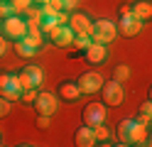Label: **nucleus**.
I'll use <instances>...</instances> for the list:
<instances>
[{"label": "nucleus", "mask_w": 152, "mask_h": 147, "mask_svg": "<svg viewBox=\"0 0 152 147\" xmlns=\"http://www.w3.org/2000/svg\"><path fill=\"white\" fill-rule=\"evenodd\" d=\"M91 42H93V37H88V34H76V39H74V44H76L79 52H86L91 47Z\"/></svg>", "instance_id": "22"}, {"label": "nucleus", "mask_w": 152, "mask_h": 147, "mask_svg": "<svg viewBox=\"0 0 152 147\" xmlns=\"http://www.w3.org/2000/svg\"><path fill=\"white\" fill-rule=\"evenodd\" d=\"M0 96H5L7 101H20V86H17V74L0 71Z\"/></svg>", "instance_id": "4"}, {"label": "nucleus", "mask_w": 152, "mask_h": 147, "mask_svg": "<svg viewBox=\"0 0 152 147\" xmlns=\"http://www.w3.org/2000/svg\"><path fill=\"white\" fill-rule=\"evenodd\" d=\"M93 42H101V44H110L113 39L118 37V22H113V20H106L101 17L93 22Z\"/></svg>", "instance_id": "1"}, {"label": "nucleus", "mask_w": 152, "mask_h": 147, "mask_svg": "<svg viewBox=\"0 0 152 147\" xmlns=\"http://www.w3.org/2000/svg\"><path fill=\"white\" fill-rule=\"evenodd\" d=\"M49 39H52V44H56V47H71L76 34H74V29L69 25H56L49 32Z\"/></svg>", "instance_id": "8"}, {"label": "nucleus", "mask_w": 152, "mask_h": 147, "mask_svg": "<svg viewBox=\"0 0 152 147\" xmlns=\"http://www.w3.org/2000/svg\"><path fill=\"white\" fill-rule=\"evenodd\" d=\"M34 110H37V115H54L56 113V108H59V103H56V96L54 93H47V91H42V93H37V98H34Z\"/></svg>", "instance_id": "5"}, {"label": "nucleus", "mask_w": 152, "mask_h": 147, "mask_svg": "<svg viewBox=\"0 0 152 147\" xmlns=\"http://www.w3.org/2000/svg\"><path fill=\"white\" fill-rule=\"evenodd\" d=\"M101 93H103V103L106 105H113V108H118L123 103V98H125V91H123V83L120 81H103V88H101Z\"/></svg>", "instance_id": "2"}, {"label": "nucleus", "mask_w": 152, "mask_h": 147, "mask_svg": "<svg viewBox=\"0 0 152 147\" xmlns=\"http://www.w3.org/2000/svg\"><path fill=\"white\" fill-rule=\"evenodd\" d=\"M10 5H12V10H15V15H22V12H27L34 3H32V0H10Z\"/></svg>", "instance_id": "21"}, {"label": "nucleus", "mask_w": 152, "mask_h": 147, "mask_svg": "<svg viewBox=\"0 0 152 147\" xmlns=\"http://www.w3.org/2000/svg\"><path fill=\"white\" fill-rule=\"evenodd\" d=\"M34 98H37V88H27V91H22L20 101H25V103H34Z\"/></svg>", "instance_id": "27"}, {"label": "nucleus", "mask_w": 152, "mask_h": 147, "mask_svg": "<svg viewBox=\"0 0 152 147\" xmlns=\"http://www.w3.org/2000/svg\"><path fill=\"white\" fill-rule=\"evenodd\" d=\"M7 113H10V101H7L5 96H0V118L7 115Z\"/></svg>", "instance_id": "28"}, {"label": "nucleus", "mask_w": 152, "mask_h": 147, "mask_svg": "<svg viewBox=\"0 0 152 147\" xmlns=\"http://www.w3.org/2000/svg\"><path fill=\"white\" fill-rule=\"evenodd\" d=\"M128 15H132V7H130V3H123L120 5V17H128Z\"/></svg>", "instance_id": "30"}, {"label": "nucleus", "mask_w": 152, "mask_h": 147, "mask_svg": "<svg viewBox=\"0 0 152 147\" xmlns=\"http://www.w3.org/2000/svg\"><path fill=\"white\" fill-rule=\"evenodd\" d=\"M74 142H76V147H93V145H98L96 132H93L91 125H81L79 130L74 132Z\"/></svg>", "instance_id": "12"}, {"label": "nucleus", "mask_w": 152, "mask_h": 147, "mask_svg": "<svg viewBox=\"0 0 152 147\" xmlns=\"http://www.w3.org/2000/svg\"><path fill=\"white\" fill-rule=\"evenodd\" d=\"M0 32H3V20H0Z\"/></svg>", "instance_id": "36"}, {"label": "nucleus", "mask_w": 152, "mask_h": 147, "mask_svg": "<svg viewBox=\"0 0 152 147\" xmlns=\"http://www.w3.org/2000/svg\"><path fill=\"white\" fill-rule=\"evenodd\" d=\"M147 145L152 147V130H150V135H147Z\"/></svg>", "instance_id": "33"}, {"label": "nucleus", "mask_w": 152, "mask_h": 147, "mask_svg": "<svg viewBox=\"0 0 152 147\" xmlns=\"http://www.w3.org/2000/svg\"><path fill=\"white\" fill-rule=\"evenodd\" d=\"M140 29H142V22L132 15L120 17V22H118V34H123V37H135V34H140Z\"/></svg>", "instance_id": "13"}, {"label": "nucleus", "mask_w": 152, "mask_h": 147, "mask_svg": "<svg viewBox=\"0 0 152 147\" xmlns=\"http://www.w3.org/2000/svg\"><path fill=\"white\" fill-rule=\"evenodd\" d=\"M20 71H22V74L32 81V86H34V88H39V86H42V81H44V71H42V69L37 66V64H27V66H22V69H20Z\"/></svg>", "instance_id": "16"}, {"label": "nucleus", "mask_w": 152, "mask_h": 147, "mask_svg": "<svg viewBox=\"0 0 152 147\" xmlns=\"http://www.w3.org/2000/svg\"><path fill=\"white\" fill-rule=\"evenodd\" d=\"M113 78L120 81V83H125L128 78H130V69L125 64H115V69H113Z\"/></svg>", "instance_id": "20"}, {"label": "nucleus", "mask_w": 152, "mask_h": 147, "mask_svg": "<svg viewBox=\"0 0 152 147\" xmlns=\"http://www.w3.org/2000/svg\"><path fill=\"white\" fill-rule=\"evenodd\" d=\"M147 135H150V127L147 123H132L130 125V132H128V145H147Z\"/></svg>", "instance_id": "11"}, {"label": "nucleus", "mask_w": 152, "mask_h": 147, "mask_svg": "<svg viewBox=\"0 0 152 147\" xmlns=\"http://www.w3.org/2000/svg\"><path fill=\"white\" fill-rule=\"evenodd\" d=\"M83 59H86L88 64H103L108 59V47L101 44V42H91V47L83 52Z\"/></svg>", "instance_id": "10"}, {"label": "nucleus", "mask_w": 152, "mask_h": 147, "mask_svg": "<svg viewBox=\"0 0 152 147\" xmlns=\"http://www.w3.org/2000/svg\"><path fill=\"white\" fill-rule=\"evenodd\" d=\"M15 52H17V56H22V59H32L37 49H32L25 39H15Z\"/></svg>", "instance_id": "17"}, {"label": "nucleus", "mask_w": 152, "mask_h": 147, "mask_svg": "<svg viewBox=\"0 0 152 147\" xmlns=\"http://www.w3.org/2000/svg\"><path fill=\"white\" fill-rule=\"evenodd\" d=\"M37 125H39V130H47L49 127V115H37Z\"/></svg>", "instance_id": "29"}, {"label": "nucleus", "mask_w": 152, "mask_h": 147, "mask_svg": "<svg viewBox=\"0 0 152 147\" xmlns=\"http://www.w3.org/2000/svg\"><path fill=\"white\" fill-rule=\"evenodd\" d=\"M32 3H34V5H44L47 0H32Z\"/></svg>", "instance_id": "34"}, {"label": "nucleus", "mask_w": 152, "mask_h": 147, "mask_svg": "<svg viewBox=\"0 0 152 147\" xmlns=\"http://www.w3.org/2000/svg\"><path fill=\"white\" fill-rule=\"evenodd\" d=\"M22 39H25L32 49H39V47H42V32H37V34H25Z\"/></svg>", "instance_id": "24"}, {"label": "nucleus", "mask_w": 152, "mask_h": 147, "mask_svg": "<svg viewBox=\"0 0 152 147\" xmlns=\"http://www.w3.org/2000/svg\"><path fill=\"white\" fill-rule=\"evenodd\" d=\"M81 96V88H79V81H61L59 83V98L61 101H76Z\"/></svg>", "instance_id": "15"}, {"label": "nucleus", "mask_w": 152, "mask_h": 147, "mask_svg": "<svg viewBox=\"0 0 152 147\" xmlns=\"http://www.w3.org/2000/svg\"><path fill=\"white\" fill-rule=\"evenodd\" d=\"M79 0H64V10H76Z\"/></svg>", "instance_id": "31"}, {"label": "nucleus", "mask_w": 152, "mask_h": 147, "mask_svg": "<svg viewBox=\"0 0 152 147\" xmlns=\"http://www.w3.org/2000/svg\"><path fill=\"white\" fill-rule=\"evenodd\" d=\"M135 120L137 123H152V101H150V98H147V103H142L140 105V110H137V118H135Z\"/></svg>", "instance_id": "18"}, {"label": "nucleus", "mask_w": 152, "mask_h": 147, "mask_svg": "<svg viewBox=\"0 0 152 147\" xmlns=\"http://www.w3.org/2000/svg\"><path fill=\"white\" fill-rule=\"evenodd\" d=\"M147 98H150V101H152V86H150V91H147Z\"/></svg>", "instance_id": "35"}, {"label": "nucleus", "mask_w": 152, "mask_h": 147, "mask_svg": "<svg viewBox=\"0 0 152 147\" xmlns=\"http://www.w3.org/2000/svg\"><path fill=\"white\" fill-rule=\"evenodd\" d=\"M5 52H7V44H5V42H3V39H0V56H3V54H5Z\"/></svg>", "instance_id": "32"}, {"label": "nucleus", "mask_w": 152, "mask_h": 147, "mask_svg": "<svg viewBox=\"0 0 152 147\" xmlns=\"http://www.w3.org/2000/svg\"><path fill=\"white\" fill-rule=\"evenodd\" d=\"M10 15H15V10L10 5V0H0V20H7Z\"/></svg>", "instance_id": "25"}, {"label": "nucleus", "mask_w": 152, "mask_h": 147, "mask_svg": "<svg viewBox=\"0 0 152 147\" xmlns=\"http://www.w3.org/2000/svg\"><path fill=\"white\" fill-rule=\"evenodd\" d=\"M17 86H20V91H27V88H34V86H32V81H30V78H27L22 71H17Z\"/></svg>", "instance_id": "26"}, {"label": "nucleus", "mask_w": 152, "mask_h": 147, "mask_svg": "<svg viewBox=\"0 0 152 147\" xmlns=\"http://www.w3.org/2000/svg\"><path fill=\"white\" fill-rule=\"evenodd\" d=\"M76 81H79L81 93H88V96L98 93L101 88H103V76L98 71H86V74H81L79 78H76Z\"/></svg>", "instance_id": "6"}, {"label": "nucleus", "mask_w": 152, "mask_h": 147, "mask_svg": "<svg viewBox=\"0 0 152 147\" xmlns=\"http://www.w3.org/2000/svg\"><path fill=\"white\" fill-rule=\"evenodd\" d=\"M66 25L74 29V34H88V37L93 34V20L86 12H74Z\"/></svg>", "instance_id": "7"}, {"label": "nucleus", "mask_w": 152, "mask_h": 147, "mask_svg": "<svg viewBox=\"0 0 152 147\" xmlns=\"http://www.w3.org/2000/svg\"><path fill=\"white\" fill-rule=\"evenodd\" d=\"M93 132H96V140H98V142H108V140H110V130L106 127V123L96 125V127H93Z\"/></svg>", "instance_id": "23"}, {"label": "nucleus", "mask_w": 152, "mask_h": 147, "mask_svg": "<svg viewBox=\"0 0 152 147\" xmlns=\"http://www.w3.org/2000/svg\"><path fill=\"white\" fill-rule=\"evenodd\" d=\"M130 7H132V17H137L140 22L152 20V0H135V3H130Z\"/></svg>", "instance_id": "14"}, {"label": "nucleus", "mask_w": 152, "mask_h": 147, "mask_svg": "<svg viewBox=\"0 0 152 147\" xmlns=\"http://www.w3.org/2000/svg\"><path fill=\"white\" fill-rule=\"evenodd\" d=\"M132 123H135V118L120 120V125H118V140H120V145H128V132H130V125Z\"/></svg>", "instance_id": "19"}, {"label": "nucleus", "mask_w": 152, "mask_h": 147, "mask_svg": "<svg viewBox=\"0 0 152 147\" xmlns=\"http://www.w3.org/2000/svg\"><path fill=\"white\" fill-rule=\"evenodd\" d=\"M3 34L7 39H22L27 34V20H22L20 15H10L7 20H3Z\"/></svg>", "instance_id": "3"}, {"label": "nucleus", "mask_w": 152, "mask_h": 147, "mask_svg": "<svg viewBox=\"0 0 152 147\" xmlns=\"http://www.w3.org/2000/svg\"><path fill=\"white\" fill-rule=\"evenodd\" d=\"M83 123L91 125V127L106 123V105L103 103H88L83 108Z\"/></svg>", "instance_id": "9"}, {"label": "nucleus", "mask_w": 152, "mask_h": 147, "mask_svg": "<svg viewBox=\"0 0 152 147\" xmlns=\"http://www.w3.org/2000/svg\"><path fill=\"white\" fill-rule=\"evenodd\" d=\"M0 140H3V137H0Z\"/></svg>", "instance_id": "37"}]
</instances>
